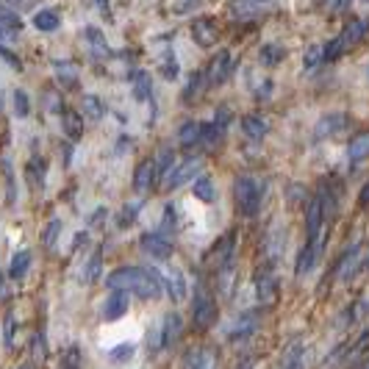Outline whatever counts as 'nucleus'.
Here are the masks:
<instances>
[{
  "label": "nucleus",
  "instance_id": "nucleus-12",
  "mask_svg": "<svg viewBox=\"0 0 369 369\" xmlns=\"http://www.w3.org/2000/svg\"><path fill=\"white\" fill-rule=\"evenodd\" d=\"M183 369H219V355L211 347H197V350L186 353Z\"/></svg>",
  "mask_w": 369,
  "mask_h": 369
},
{
  "label": "nucleus",
  "instance_id": "nucleus-6",
  "mask_svg": "<svg viewBox=\"0 0 369 369\" xmlns=\"http://www.w3.org/2000/svg\"><path fill=\"white\" fill-rule=\"evenodd\" d=\"M231 72H234V56L231 50H219L211 64H208V72H205V84L208 87H223L228 78H231Z\"/></svg>",
  "mask_w": 369,
  "mask_h": 369
},
{
  "label": "nucleus",
  "instance_id": "nucleus-32",
  "mask_svg": "<svg viewBox=\"0 0 369 369\" xmlns=\"http://www.w3.org/2000/svg\"><path fill=\"white\" fill-rule=\"evenodd\" d=\"M264 250H267V261H269V264H275V261H278V256L283 253V234L269 231V236H267V242H264Z\"/></svg>",
  "mask_w": 369,
  "mask_h": 369
},
{
  "label": "nucleus",
  "instance_id": "nucleus-43",
  "mask_svg": "<svg viewBox=\"0 0 369 369\" xmlns=\"http://www.w3.org/2000/svg\"><path fill=\"white\" fill-rule=\"evenodd\" d=\"M205 78H203V72H197V76L192 78V84L186 87V92H183V100H194L197 98V92H200V84H203Z\"/></svg>",
  "mask_w": 369,
  "mask_h": 369
},
{
  "label": "nucleus",
  "instance_id": "nucleus-18",
  "mask_svg": "<svg viewBox=\"0 0 369 369\" xmlns=\"http://www.w3.org/2000/svg\"><path fill=\"white\" fill-rule=\"evenodd\" d=\"M344 125H347V114H342V111H336V114H325V117L317 122L314 136H317V139H322V136H333V133H339Z\"/></svg>",
  "mask_w": 369,
  "mask_h": 369
},
{
  "label": "nucleus",
  "instance_id": "nucleus-20",
  "mask_svg": "<svg viewBox=\"0 0 369 369\" xmlns=\"http://www.w3.org/2000/svg\"><path fill=\"white\" fill-rule=\"evenodd\" d=\"M242 131H245V136H247V139L261 142V139L267 136L269 125H267V120H264V117H258V114H247V117L242 120Z\"/></svg>",
  "mask_w": 369,
  "mask_h": 369
},
{
  "label": "nucleus",
  "instance_id": "nucleus-54",
  "mask_svg": "<svg viewBox=\"0 0 369 369\" xmlns=\"http://www.w3.org/2000/svg\"><path fill=\"white\" fill-rule=\"evenodd\" d=\"M9 3H12V6H20V9H28V6L36 3V0H9Z\"/></svg>",
  "mask_w": 369,
  "mask_h": 369
},
{
  "label": "nucleus",
  "instance_id": "nucleus-44",
  "mask_svg": "<svg viewBox=\"0 0 369 369\" xmlns=\"http://www.w3.org/2000/svg\"><path fill=\"white\" fill-rule=\"evenodd\" d=\"M161 69H164V78H175V76H178V61H175L172 50H170V56L161 61Z\"/></svg>",
  "mask_w": 369,
  "mask_h": 369
},
{
  "label": "nucleus",
  "instance_id": "nucleus-46",
  "mask_svg": "<svg viewBox=\"0 0 369 369\" xmlns=\"http://www.w3.org/2000/svg\"><path fill=\"white\" fill-rule=\"evenodd\" d=\"M100 278V256H92L89 269H87V283H95Z\"/></svg>",
  "mask_w": 369,
  "mask_h": 369
},
{
  "label": "nucleus",
  "instance_id": "nucleus-36",
  "mask_svg": "<svg viewBox=\"0 0 369 369\" xmlns=\"http://www.w3.org/2000/svg\"><path fill=\"white\" fill-rule=\"evenodd\" d=\"M87 39H89V45H92V50H95L98 58L111 53L109 45H106V39H103V31H98V28H87Z\"/></svg>",
  "mask_w": 369,
  "mask_h": 369
},
{
  "label": "nucleus",
  "instance_id": "nucleus-33",
  "mask_svg": "<svg viewBox=\"0 0 369 369\" xmlns=\"http://www.w3.org/2000/svg\"><path fill=\"white\" fill-rule=\"evenodd\" d=\"M103 114H106L103 100H100L98 95H87V98H84V117H87V120H103Z\"/></svg>",
  "mask_w": 369,
  "mask_h": 369
},
{
  "label": "nucleus",
  "instance_id": "nucleus-31",
  "mask_svg": "<svg viewBox=\"0 0 369 369\" xmlns=\"http://www.w3.org/2000/svg\"><path fill=\"white\" fill-rule=\"evenodd\" d=\"M192 192H194V197H197V200H203V203H211V200L216 197V189H214V181H211V178H205V175H200V178L194 181Z\"/></svg>",
  "mask_w": 369,
  "mask_h": 369
},
{
  "label": "nucleus",
  "instance_id": "nucleus-48",
  "mask_svg": "<svg viewBox=\"0 0 369 369\" xmlns=\"http://www.w3.org/2000/svg\"><path fill=\"white\" fill-rule=\"evenodd\" d=\"M34 355H36V361L45 358V336H42V333L34 336Z\"/></svg>",
  "mask_w": 369,
  "mask_h": 369
},
{
  "label": "nucleus",
  "instance_id": "nucleus-19",
  "mask_svg": "<svg viewBox=\"0 0 369 369\" xmlns=\"http://www.w3.org/2000/svg\"><path fill=\"white\" fill-rule=\"evenodd\" d=\"M264 6L267 0H231V14L236 20H247V17H256Z\"/></svg>",
  "mask_w": 369,
  "mask_h": 369
},
{
  "label": "nucleus",
  "instance_id": "nucleus-25",
  "mask_svg": "<svg viewBox=\"0 0 369 369\" xmlns=\"http://www.w3.org/2000/svg\"><path fill=\"white\" fill-rule=\"evenodd\" d=\"M347 156H350V161H364V159H369V131L358 133V136L347 144Z\"/></svg>",
  "mask_w": 369,
  "mask_h": 369
},
{
  "label": "nucleus",
  "instance_id": "nucleus-49",
  "mask_svg": "<svg viewBox=\"0 0 369 369\" xmlns=\"http://www.w3.org/2000/svg\"><path fill=\"white\" fill-rule=\"evenodd\" d=\"M164 228H175V205L164 208Z\"/></svg>",
  "mask_w": 369,
  "mask_h": 369
},
{
  "label": "nucleus",
  "instance_id": "nucleus-21",
  "mask_svg": "<svg viewBox=\"0 0 369 369\" xmlns=\"http://www.w3.org/2000/svg\"><path fill=\"white\" fill-rule=\"evenodd\" d=\"M161 331V347H172L181 336V317L178 314H167L164 317V325H159Z\"/></svg>",
  "mask_w": 369,
  "mask_h": 369
},
{
  "label": "nucleus",
  "instance_id": "nucleus-9",
  "mask_svg": "<svg viewBox=\"0 0 369 369\" xmlns=\"http://www.w3.org/2000/svg\"><path fill=\"white\" fill-rule=\"evenodd\" d=\"M156 183H159L156 161H153V159L139 161V167H136V172H133V189H136L139 194H147V192H153Z\"/></svg>",
  "mask_w": 369,
  "mask_h": 369
},
{
  "label": "nucleus",
  "instance_id": "nucleus-30",
  "mask_svg": "<svg viewBox=\"0 0 369 369\" xmlns=\"http://www.w3.org/2000/svg\"><path fill=\"white\" fill-rule=\"evenodd\" d=\"M156 161V172H159V181H164L170 172H172V161H175V153L170 150V147H161V150H159V156L153 159Z\"/></svg>",
  "mask_w": 369,
  "mask_h": 369
},
{
  "label": "nucleus",
  "instance_id": "nucleus-3",
  "mask_svg": "<svg viewBox=\"0 0 369 369\" xmlns=\"http://www.w3.org/2000/svg\"><path fill=\"white\" fill-rule=\"evenodd\" d=\"M192 317H194V325H197L200 331L211 328V325H214V320H216V300H214V291H211L203 280H197V286H194Z\"/></svg>",
  "mask_w": 369,
  "mask_h": 369
},
{
  "label": "nucleus",
  "instance_id": "nucleus-1",
  "mask_svg": "<svg viewBox=\"0 0 369 369\" xmlns=\"http://www.w3.org/2000/svg\"><path fill=\"white\" fill-rule=\"evenodd\" d=\"M106 286L111 291L136 294L142 300H159L164 291V278L156 269H144V267H117L106 278Z\"/></svg>",
  "mask_w": 369,
  "mask_h": 369
},
{
  "label": "nucleus",
  "instance_id": "nucleus-23",
  "mask_svg": "<svg viewBox=\"0 0 369 369\" xmlns=\"http://www.w3.org/2000/svg\"><path fill=\"white\" fill-rule=\"evenodd\" d=\"M366 31H369V25L364 23V20H358V17H353L347 25H344V31L339 34L342 39H344V45L347 47H353V45H358L364 36H366Z\"/></svg>",
  "mask_w": 369,
  "mask_h": 369
},
{
  "label": "nucleus",
  "instance_id": "nucleus-34",
  "mask_svg": "<svg viewBox=\"0 0 369 369\" xmlns=\"http://www.w3.org/2000/svg\"><path fill=\"white\" fill-rule=\"evenodd\" d=\"M366 347H369V331H364V333H361V339H358V342H355L347 353H344V366H353V364H355V361L366 353Z\"/></svg>",
  "mask_w": 369,
  "mask_h": 369
},
{
  "label": "nucleus",
  "instance_id": "nucleus-39",
  "mask_svg": "<svg viewBox=\"0 0 369 369\" xmlns=\"http://www.w3.org/2000/svg\"><path fill=\"white\" fill-rule=\"evenodd\" d=\"M133 353H136V344H133V342H122V344H117L109 355H111V361H114V364H122V361H131V358H133Z\"/></svg>",
  "mask_w": 369,
  "mask_h": 369
},
{
  "label": "nucleus",
  "instance_id": "nucleus-5",
  "mask_svg": "<svg viewBox=\"0 0 369 369\" xmlns=\"http://www.w3.org/2000/svg\"><path fill=\"white\" fill-rule=\"evenodd\" d=\"M364 267H366V247H364V245H355V247H350V250L342 256V261H339V267H336V280L347 283V280H353Z\"/></svg>",
  "mask_w": 369,
  "mask_h": 369
},
{
  "label": "nucleus",
  "instance_id": "nucleus-37",
  "mask_svg": "<svg viewBox=\"0 0 369 369\" xmlns=\"http://www.w3.org/2000/svg\"><path fill=\"white\" fill-rule=\"evenodd\" d=\"M342 53H347V45H344L342 36H336V39H331V42L322 47V61H336Z\"/></svg>",
  "mask_w": 369,
  "mask_h": 369
},
{
  "label": "nucleus",
  "instance_id": "nucleus-11",
  "mask_svg": "<svg viewBox=\"0 0 369 369\" xmlns=\"http://www.w3.org/2000/svg\"><path fill=\"white\" fill-rule=\"evenodd\" d=\"M197 172H200V159H186V161L172 167V172L164 178V186L167 189H178L186 181H192V175H197Z\"/></svg>",
  "mask_w": 369,
  "mask_h": 369
},
{
  "label": "nucleus",
  "instance_id": "nucleus-26",
  "mask_svg": "<svg viewBox=\"0 0 369 369\" xmlns=\"http://www.w3.org/2000/svg\"><path fill=\"white\" fill-rule=\"evenodd\" d=\"M58 12H53V9H42V12H36L34 14V28L36 31H45V34H53L56 28H58Z\"/></svg>",
  "mask_w": 369,
  "mask_h": 369
},
{
  "label": "nucleus",
  "instance_id": "nucleus-17",
  "mask_svg": "<svg viewBox=\"0 0 369 369\" xmlns=\"http://www.w3.org/2000/svg\"><path fill=\"white\" fill-rule=\"evenodd\" d=\"M256 331H258V317H256L253 311H247V314H242V317L234 322V328L228 331V339H231V342H242V339L253 336Z\"/></svg>",
  "mask_w": 369,
  "mask_h": 369
},
{
  "label": "nucleus",
  "instance_id": "nucleus-50",
  "mask_svg": "<svg viewBox=\"0 0 369 369\" xmlns=\"http://www.w3.org/2000/svg\"><path fill=\"white\" fill-rule=\"evenodd\" d=\"M320 58H322V47H317V45H314V47L309 50V56H306V64H309V67H314Z\"/></svg>",
  "mask_w": 369,
  "mask_h": 369
},
{
  "label": "nucleus",
  "instance_id": "nucleus-38",
  "mask_svg": "<svg viewBox=\"0 0 369 369\" xmlns=\"http://www.w3.org/2000/svg\"><path fill=\"white\" fill-rule=\"evenodd\" d=\"M283 369H303V347L300 342H294L286 353V361H283Z\"/></svg>",
  "mask_w": 369,
  "mask_h": 369
},
{
  "label": "nucleus",
  "instance_id": "nucleus-40",
  "mask_svg": "<svg viewBox=\"0 0 369 369\" xmlns=\"http://www.w3.org/2000/svg\"><path fill=\"white\" fill-rule=\"evenodd\" d=\"M58 234H61V219H50V223L45 225V234H42V245L45 247H53L56 239H58Z\"/></svg>",
  "mask_w": 369,
  "mask_h": 369
},
{
  "label": "nucleus",
  "instance_id": "nucleus-27",
  "mask_svg": "<svg viewBox=\"0 0 369 369\" xmlns=\"http://www.w3.org/2000/svg\"><path fill=\"white\" fill-rule=\"evenodd\" d=\"M200 133H203V122H186V125H181V131H178V142H181V147H194V144H200Z\"/></svg>",
  "mask_w": 369,
  "mask_h": 369
},
{
  "label": "nucleus",
  "instance_id": "nucleus-4",
  "mask_svg": "<svg viewBox=\"0 0 369 369\" xmlns=\"http://www.w3.org/2000/svg\"><path fill=\"white\" fill-rule=\"evenodd\" d=\"M322 231H325V211H322V200L317 194V197H311V203L306 208V242L314 245V242L328 239V234H322Z\"/></svg>",
  "mask_w": 369,
  "mask_h": 369
},
{
  "label": "nucleus",
  "instance_id": "nucleus-55",
  "mask_svg": "<svg viewBox=\"0 0 369 369\" xmlns=\"http://www.w3.org/2000/svg\"><path fill=\"white\" fill-rule=\"evenodd\" d=\"M17 369H34V366H31V364H23V366H17Z\"/></svg>",
  "mask_w": 369,
  "mask_h": 369
},
{
  "label": "nucleus",
  "instance_id": "nucleus-47",
  "mask_svg": "<svg viewBox=\"0 0 369 369\" xmlns=\"http://www.w3.org/2000/svg\"><path fill=\"white\" fill-rule=\"evenodd\" d=\"M170 275H172V286H175V298L181 300V298H183V294H186V283H183V275H181L178 269H172Z\"/></svg>",
  "mask_w": 369,
  "mask_h": 369
},
{
  "label": "nucleus",
  "instance_id": "nucleus-22",
  "mask_svg": "<svg viewBox=\"0 0 369 369\" xmlns=\"http://www.w3.org/2000/svg\"><path fill=\"white\" fill-rule=\"evenodd\" d=\"M61 125H64V133L69 139H81L84 136V120L78 111H72V109H64L61 111Z\"/></svg>",
  "mask_w": 369,
  "mask_h": 369
},
{
  "label": "nucleus",
  "instance_id": "nucleus-42",
  "mask_svg": "<svg viewBox=\"0 0 369 369\" xmlns=\"http://www.w3.org/2000/svg\"><path fill=\"white\" fill-rule=\"evenodd\" d=\"M14 331H17V322H14V314H9L6 322H3V342H6V347L14 344Z\"/></svg>",
  "mask_w": 369,
  "mask_h": 369
},
{
  "label": "nucleus",
  "instance_id": "nucleus-13",
  "mask_svg": "<svg viewBox=\"0 0 369 369\" xmlns=\"http://www.w3.org/2000/svg\"><path fill=\"white\" fill-rule=\"evenodd\" d=\"M325 242H328V239H322V242H314V245H309V242H306V247L300 250L298 267H294V275H298V278H303V275H309V272L317 267V261H320V256H322V250H325Z\"/></svg>",
  "mask_w": 369,
  "mask_h": 369
},
{
  "label": "nucleus",
  "instance_id": "nucleus-35",
  "mask_svg": "<svg viewBox=\"0 0 369 369\" xmlns=\"http://www.w3.org/2000/svg\"><path fill=\"white\" fill-rule=\"evenodd\" d=\"M61 369H81V364H84V355H81V347H67L64 353H61Z\"/></svg>",
  "mask_w": 369,
  "mask_h": 369
},
{
  "label": "nucleus",
  "instance_id": "nucleus-16",
  "mask_svg": "<svg viewBox=\"0 0 369 369\" xmlns=\"http://www.w3.org/2000/svg\"><path fill=\"white\" fill-rule=\"evenodd\" d=\"M125 314H128V294L125 291H111L106 298V303H103V320L114 322V320H120Z\"/></svg>",
  "mask_w": 369,
  "mask_h": 369
},
{
  "label": "nucleus",
  "instance_id": "nucleus-2",
  "mask_svg": "<svg viewBox=\"0 0 369 369\" xmlns=\"http://www.w3.org/2000/svg\"><path fill=\"white\" fill-rule=\"evenodd\" d=\"M261 197H264V183L256 181L253 175H239L234 183V200L242 216H256L261 208Z\"/></svg>",
  "mask_w": 369,
  "mask_h": 369
},
{
  "label": "nucleus",
  "instance_id": "nucleus-8",
  "mask_svg": "<svg viewBox=\"0 0 369 369\" xmlns=\"http://www.w3.org/2000/svg\"><path fill=\"white\" fill-rule=\"evenodd\" d=\"M139 247L156 261H170L172 258V242L164 234H144L139 239Z\"/></svg>",
  "mask_w": 369,
  "mask_h": 369
},
{
  "label": "nucleus",
  "instance_id": "nucleus-45",
  "mask_svg": "<svg viewBox=\"0 0 369 369\" xmlns=\"http://www.w3.org/2000/svg\"><path fill=\"white\" fill-rule=\"evenodd\" d=\"M136 214H139V205H125L122 214H120V228H128L136 219Z\"/></svg>",
  "mask_w": 369,
  "mask_h": 369
},
{
  "label": "nucleus",
  "instance_id": "nucleus-53",
  "mask_svg": "<svg viewBox=\"0 0 369 369\" xmlns=\"http://www.w3.org/2000/svg\"><path fill=\"white\" fill-rule=\"evenodd\" d=\"M358 205H361V208L369 205V183H364V189H361V194H358Z\"/></svg>",
  "mask_w": 369,
  "mask_h": 369
},
{
  "label": "nucleus",
  "instance_id": "nucleus-28",
  "mask_svg": "<svg viewBox=\"0 0 369 369\" xmlns=\"http://www.w3.org/2000/svg\"><path fill=\"white\" fill-rule=\"evenodd\" d=\"M153 92V84H150V76L147 72H133V98L139 103H144Z\"/></svg>",
  "mask_w": 369,
  "mask_h": 369
},
{
  "label": "nucleus",
  "instance_id": "nucleus-10",
  "mask_svg": "<svg viewBox=\"0 0 369 369\" xmlns=\"http://www.w3.org/2000/svg\"><path fill=\"white\" fill-rule=\"evenodd\" d=\"M211 261L216 269H223L228 264H236V234H225L223 239H219L211 250Z\"/></svg>",
  "mask_w": 369,
  "mask_h": 369
},
{
  "label": "nucleus",
  "instance_id": "nucleus-51",
  "mask_svg": "<svg viewBox=\"0 0 369 369\" xmlns=\"http://www.w3.org/2000/svg\"><path fill=\"white\" fill-rule=\"evenodd\" d=\"M192 3H197V0H175V6H172V12H175V14H186Z\"/></svg>",
  "mask_w": 369,
  "mask_h": 369
},
{
  "label": "nucleus",
  "instance_id": "nucleus-7",
  "mask_svg": "<svg viewBox=\"0 0 369 369\" xmlns=\"http://www.w3.org/2000/svg\"><path fill=\"white\" fill-rule=\"evenodd\" d=\"M278 294H280V289H278V280H275L272 269H258L256 272V298H258V303L269 309V306L278 303Z\"/></svg>",
  "mask_w": 369,
  "mask_h": 369
},
{
  "label": "nucleus",
  "instance_id": "nucleus-41",
  "mask_svg": "<svg viewBox=\"0 0 369 369\" xmlns=\"http://www.w3.org/2000/svg\"><path fill=\"white\" fill-rule=\"evenodd\" d=\"M14 111H17V117H28V111H31L28 95H25L23 89H17V92H14Z\"/></svg>",
  "mask_w": 369,
  "mask_h": 369
},
{
  "label": "nucleus",
  "instance_id": "nucleus-52",
  "mask_svg": "<svg viewBox=\"0 0 369 369\" xmlns=\"http://www.w3.org/2000/svg\"><path fill=\"white\" fill-rule=\"evenodd\" d=\"M0 58H6V61L14 67V69H20V61H17V58H14V56H12V53H9L3 45H0Z\"/></svg>",
  "mask_w": 369,
  "mask_h": 369
},
{
  "label": "nucleus",
  "instance_id": "nucleus-14",
  "mask_svg": "<svg viewBox=\"0 0 369 369\" xmlns=\"http://www.w3.org/2000/svg\"><path fill=\"white\" fill-rule=\"evenodd\" d=\"M219 31H216V23L211 17H197L192 23V39L200 45V47H214Z\"/></svg>",
  "mask_w": 369,
  "mask_h": 369
},
{
  "label": "nucleus",
  "instance_id": "nucleus-24",
  "mask_svg": "<svg viewBox=\"0 0 369 369\" xmlns=\"http://www.w3.org/2000/svg\"><path fill=\"white\" fill-rule=\"evenodd\" d=\"M28 269H31V250H17L14 258H12V264H9L12 280H23L28 275Z\"/></svg>",
  "mask_w": 369,
  "mask_h": 369
},
{
  "label": "nucleus",
  "instance_id": "nucleus-29",
  "mask_svg": "<svg viewBox=\"0 0 369 369\" xmlns=\"http://www.w3.org/2000/svg\"><path fill=\"white\" fill-rule=\"evenodd\" d=\"M283 58H286V50H283L280 45H275V42L264 45L261 53H258V61H261L264 67H275V64H280Z\"/></svg>",
  "mask_w": 369,
  "mask_h": 369
},
{
  "label": "nucleus",
  "instance_id": "nucleus-15",
  "mask_svg": "<svg viewBox=\"0 0 369 369\" xmlns=\"http://www.w3.org/2000/svg\"><path fill=\"white\" fill-rule=\"evenodd\" d=\"M23 31V20L17 17L14 9L0 6V39H17Z\"/></svg>",
  "mask_w": 369,
  "mask_h": 369
}]
</instances>
